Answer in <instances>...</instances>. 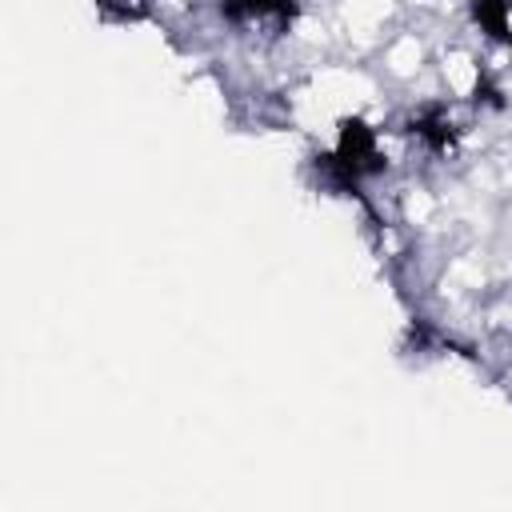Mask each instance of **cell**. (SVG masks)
<instances>
[{"label": "cell", "instance_id": "obj_5", "mask_svg": "<svg viewBox=\"0 0 512 512\" xmlns=\"http://www.w3.org/2000/svg\"><path fill=\"white\" fill-rule=\"evenodd\" d=\"M96 16L104 24H140L148 20V0H96Z\"/></svg>", "mask_w": 512, "mask_h": 512}, {"label": "cell", "instance_id": "obj_3", "mask_svg": "<svg viewBox=\"0 0 512 512\" xmlns=\"http://www.w3.org/2000/svg\"><path fill=\"white\" fill-rule=\"evenodd\" d=\"M412 140L424 148V152H432V156H448L452 148H456V136H460V128H456V120H452V112L444 108V104H424L416 116H412Z\"/></svg>", "mask_w": 512, "mask_h": 512}, {"label": "cell", "instance_id": "obj_2", "mask_svg": "<svg viewBox=\"0 0 512 512\" xmlns=\"http://www.w3.org/2000/svg\"><path fill=\"white\" fill-rule=\"evenodd\" d=\"M300 0H220V16L240 32L280 36L292 28Z\"/></svg>", "mask_w": 512, "mask_h": 512}, {"label": "cell", "instance_id": "obj_4", "mask_svg": "<svg viewBox=\"0 0 512 512\" xmlns=\"http://www.w3.org/2000/svg\"><path fill=\"white\" fill-rule=\"evenodd\" d=\"M472 28L500 48H512V0H468Z\"/></svg>", "mask_w": 512, "mask_h": 512}, {"label": "cell", "instance_id": "obj_1", "mask_svg": "<svg viewBox=\"0 0 512 512\" xmlns=\"http://www.w3.org/2000/svg\"><path fill=\"white\" fill-rule=\"evenodd\" d=\"M320 168L324 180L336 188H360L368 180H376L388 168V152L380 140V128H372L364 116H344L336 124V136L328 144V152H320Z\"/></svg>", "mask_w": 512, "mask_h": 512}]
</instances>
